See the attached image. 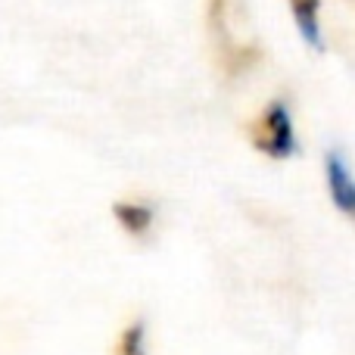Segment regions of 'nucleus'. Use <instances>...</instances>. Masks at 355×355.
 <instances>
[{"label": "nucleus", "instance_id": "5", "mask_svg": "<svg viewBox=\"0 0 355 355\" xmlns=\"http://www.w3.org/2000/svg\"><path fill=\"white\" fill-rule=\"evenodd\" d=\"M119 355H147V327L144 321H135L125 327L122 340H119Z\"/></svg>", "mask_w": 355, "mask_h": 355}, {"label": "nucleus", "instance_id": "3", "mask_svg": "<svg viewBox=\"0 0 355 355\" xmlns=\"http://www.w3.org/2000/svg\"><path fill=\"white\" fill-rule=\"evenodd\" d=\"M290 12L300 37L306 41V47H312L315 53L324 50V28H321V0H290Z\"/></svg>", "mask_w": 355, "mask_h": 355}, {"label": "nucleus", "instance_id": "1", "mask_svg": "<svg viewBox=\"0 0 355 355\" xmlns=\"http://www.w3.org/2000/svg\"><path fill=\"white\" fill-rule=\"evenodd\" d=\"M252 144L271 159H287V156L296 153V128L287 103L275 100V103L265 106V112L259 116L256 128H252Z\"/></svg>", "mask_w": 355, "mask_h": 355}, {"label": "nucleus", "instance_id": "2", "mask_svg": "<svg viewBox=\"0 0 355 355\" xmlns=\"http://www.w3.org/2000/svg\"><path fill=\"white\" fill-rule=\"evenodd\" d=\"M324 178H327V190H331V200L337 202V209L343 215L355 212V181L349 172V162L343 153L331 150L324 156Z\"/></svg>", "mask_w": 355, "mask_h": 355}, {"label": "nucleus", "instance_id": "4", "mask_svg": "<svg viewBox=\"0 0 355 355\" xmlns=\"http://www.w3.org/2000/svg\"><path fill=\"white\" fill-rule=\"evenodd\" d=\"M112 212H116L119 225L128 234H135V237H141V234H147L153 227V209L147 202H116Z\"/></svg>", "mask_w": 355, "mask_h": 355}]
</instances>
